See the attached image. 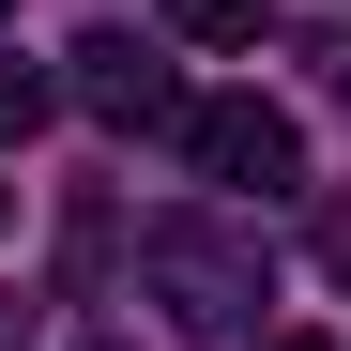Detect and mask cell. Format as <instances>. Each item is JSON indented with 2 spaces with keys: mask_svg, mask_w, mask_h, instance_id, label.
I'll return each instance as SVG.
<instances>
[{
  "mask_svg": "<svg viewBox=\"0 0 351 351\" xmlns=\"http://www.w3.org/2000/svg\"><path fill=\"white\" fill-rule=\"evenodd\" d=\"M260 16H275V0H168L184 46H260Z\"/></svg>",
  "mask_w": 351,
  "mask_h": 351,
  "instance_id": "4",
  "label": "cell"
},
{
  "mask_svg": "<svg viewBox=\"0 0 351 351\" xmlns=\"http://www.w3.org/2000/svg\"><path fill=\"white\" fill-rule=\"evenodd\" d=\"M0 16H16V0H0Z\"/></svg>",
  "mask_w": 351,
  "mask_h": 351,
  "instance_id": "8",
  "label": "cell"
},
{
  "mask_svg": "<svg viewBox=\"0 0 351 351\" xmlns=\"http://www.w3.org/2000/svg\"><path fill=\"white\" fill-rule=\"evenodd\" d=\"M0 214H16V199H0Z\"/></svg>",
  "mask_w": 351,
  "mask_h": 351,
  "instance_id": "9",
  "label": "cell"
},
{
  "mask_svg": "<svg viewBox=\"0 0 351 351\" xmlns=\"http://www.w3.org/2000/svg\"><path fill=\"white\" fill-rule=\"evenodd\" d=\"M321 260H336V275H351V214H336V229H321Z\"/></svg>",
  "mask_w": 351,
  "mask_h": 351,
  "instance_id": "6",
  "label": "cell"
},
{
  "mask_svg": "<svg viewBox=\"0 0 351 351\" xmlns=\"http://www.w3.org/2000/svg\"><path fill=\"white\" fill-rule=\"evenodd\" d=\"M62 92L92 107L107 138H153V123L184 138V77H168L153 46H138V31H77V46H62Z\"/></svg>",
  "mask_w": 351,
  "mask_h": 351,
  "instance_id": "3",
  "label": "cell"
},
{
  "mask_svg": "<svg viewBox=\"0 0 351 351\" xmlns=\"http://www.w3.org/2000/svg\"><path fill=\"white\" fill-rule=\"evenodd\" d=\"M31 123H46V77H31V62H0V138H31Z\"/></svg>",
  "mask_w": 351,
  "mask_h": 351,
  "instance_id": "5",
  "label": "cell"
},
{
  "mask_svg": "<svg viewBox=\"0 0 351 351\" xmlns=\"http://www.w3.org/2000/svg\"><path fill=\"white\" fill-rule=\"evenodd\" d=\"M260 351H336V336H260Z\"/></svg>",
  "mask_w": 351,
  "mask_h": 351,
  "instance_id": "7",
  "label": "cell"
},
{
  "mask_svg": "<svg viewBox=\"0 0 351 351\" xmlns=\"http://www.w3.org/2000/svg\"><path fill=\"white\" fill-rule=\"evenodd\" d=\"M138 290H153L184 336H260L275 260H260V229H229V214H168L153 245H138Z\"/></svg>",
  "mask_w": 351,
  "mask_h": 351,
  "instance_id": "1",
  "label": "cell"
},
{
  "mask_svg": "<svg viewBox=\"0 0 351 351\" xmlns=\"http://www.w3.org/2000/svg\"><path fill=\"white\" fill-rule=\"evenodd\" d=\"M184 168L229 184V199H290V184H306V123L260 107V92H199L184 107Z\"/></svg>",
  "mask_w": 351,
  "mask_h": 351,
  "instance_id": "2",
  "label": "cell"
}]
</instances>
